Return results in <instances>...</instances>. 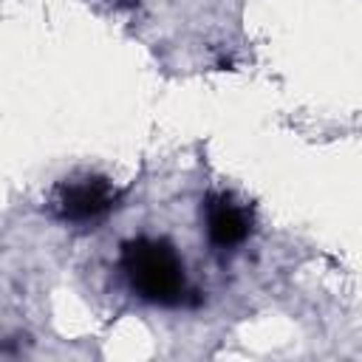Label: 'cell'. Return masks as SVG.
I'll return each instance as SVG.
<instances>
[{
  "label": "cell",
  "mask_w": 362,
  "mask_h": 362,
  "mask_svg": "<svg viewBox=\"0 0 362 362\" xmlns=\"http://www.w3.org/2000/svg\"><path fill=\"white\" fill-rule=\"evenodd\" d=\"M206 235L218 249H235L249 238V215L229 195H209L204 206Z\"/></svg>",
  "instance_id": "3957f363"
},
{
  "label": "cell",
  "mask_w": 362,
  "mask_h": 362,
  "mask_svg": "<svg viewBox=\"0 0 362 362\" xmlns=\"http://www.w3.org/2000/svg\"><path fill=\"white\" fill-rule=\"evenodd\" d=\"M122 272L130 288L153 305H178L184 300V263L161 238H133L122 246Z\"/></svg>",
  "instance_id": "6da1fadb"
},
{
  "label": "cell",
  "mask_w": 362,
  "mask_h": 362,
  "mask_svg": "<svg viewBox=\"0 0 362 362\" xmlns=\"http://www.w3.org/2000/svg\"><path fill=\"white\" fill-rule=\"evenodd\" d=\"M116 206V189L102 175H82L62 181L51 198V209L59 221L90 223Z\"/></svg>",
  "instance_id": "7a4b0ae2"
}]
</instances>
